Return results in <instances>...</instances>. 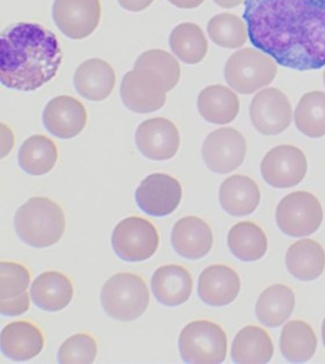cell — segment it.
Here are the masks:
<instances>
[{
	"mask_svg": "<svg viewBox=\"0 0 325 364\" xmlns=\"http://www.w3.org/2000/svg\"><path fill=\"white\" fill-rule=\"evenodd\" d=\"M295 308L293 290L284 284H275L258 297L256 314L258 321L267 327H279L287 321Z\"/></svg>",
	"mask_w": 325,
	"mask_h": 364,
	"instance_id": "27",
	"label": "cell"
},
{
	"mask_svg": "<svg viewBox=\"0 0 325 364\" xmlns=\"http://www.w3.org/2000/svg\"><path fill=\"white\" fill-rule=\"evenodd\" d=\"M1 352L13 361L25 362L36 358L45 347V336L34 323L14 321L1 331Z\"/></svg>",
	"mask_w": 325,
	"mask_h": 364,
	"instance_id": "19",
	"label": "cell"
},
{
	"mask_svg": "<svg viewBox=\"0 0 325 364\" xmlns=\"http://www.w3.org/2000/svg\"><path fill=\"white\" fill-rule=\"evenodd\" d=\"M98 354V346L93 336L78 333L65 340L58 350V361L63 364L93 363Z\"/></svg>",
	"mask_w": 325,
	"mask_h": 364,
	"instance_id": "35",
	"label": "cell"
},
{
	"mask_svg": "<svg viewBox=\"0 0 325 364\" xmlns=\"http://www.w3.org/2000/svg\"><path fill=\"white\" fill-rule=\"evenodd\" d=\"M251 43L287 69L325 66V0H247Z\"/></svg>",
	"mask_w": 325,
	"mask_h": 364,
	"instance_id": "1",
	"label": "cell"
},
{
	"mask_svg": "<svg viewBox=\"0 0 325 364\" xmlns=\"http://www.w3.org/2000/svg\"><path fill=\"white\" fill-rule=\"evenodd\" d=\"M14 228L26 245L49 247L63 237L65 216L56 202L38 196L31 198L16 210Z\"/></svg>",
	"mask_w": 325,
	"mask_h": 364,
	"instance_id": "3",
	"label": "cell"
},
{
	"mask_svg": "<svg viewBox=\"0 0 325 364\" xmlns=\"http://www.w3.org/2000/svg\"><path fill=\"white\" fill-rule=\"evenodd\" d=\"M63 53L54 33L20 22L0 38V82L20 92L36 91L56 75Z\"/></svg>",
	"mask_w": 325,
	"mask_h": 364,
	"instance_id": "2",
	"label": "cell"
},
{
	"mask_svg": "<svg viewBox=\"0 0 325 364\" xmlns=\"http://www.w3.org/2000/svg\"><path fill=\"white\" fill-rule=\"evenodd\" d=\"M295 126L303 135L319 139L325 135V93L308 92L302 95L294 113Z\"/></svg>",
	"mask_w": 325,
	"mask_h": 364,
	"instance_id": "32",
	"label": "cell"
},
{
	"mask_svg": "<svg viewBox=\"0 0 325 364\" xmlns=\"http://www.w3.org/2000/svg\"><path fill=\"white\" fill-rule=\"evenodd\" d=\"M281 354L287 361L304 363L314 358L317 349V336L309 323L289 321L280 336Z\"/></svg>",
	"mask_w": 325,
	"mask_h": 364,
	"instance_id": "29",
	"label": "cell"
},
{
	"mask_svg": "<svg viewBox=\"0 0 325 364\" xmlns=\"http://www.w3.org/2000/svg\"><path fill=\"white\" fill-rule=\"evenodd\" d=\"M240 97L227 86H208L198 97L200 115L213 124L233 122L240 114Z\"/></svg>",
	"mask_w": 325,
	"mask_h": 364,
	"instance_id": "24",
	"label": "cell"
},
{
	"mask_svg": "<svg viewBox=\"0 0 325 364\" xmlns=\"http://www.w3.org/2000/svg\"><path fill=\"white\" fill-rule=\"evenodd\" d=\"M169 88L156 73L135 68L124 75L121 82V100L134 113L148 114L164 107Z\"/></svg>",
	"mask_w": 325,
	"mask_h": 364,
	"instance_id": "9",
	"label": "cell"
},
{
	"mask_svg": "<svg viewBox=\"0 0 325 364\" xmlns=\"http://www.w3.org/2000/svg\"><path fill=\"white\" fill-rule=\"evenodd\" d=\"M277 73V62L257 48L237 50L228 58L225 66L228 86L240 95H252L269 86Z\"/></svg>",
	"mask_w": 325,
	"mask_h": 364,
	"instance_id": "5",
	"label": "cell"
},
{
	"mask_svg": "<svg viewBox=\"0 0 325 364\" xmlns=\"http://www.w3.org/2000/svg\"><path fill=\"white\" fill-rule=\"evenodd\" d=\"M151 289L158 303L176 308L190 299L193 279L183 266L166 264L156 270L151 279Z\"/></svg>",
	"mask_w": 325,
	"mask_h": 364,
	"instance_id": "21",
	"label": "cell"
},
{
	"mask_svg": "<svg viewBox=\"0 0 325 364\" xmlns=\"http://www.w3.org/2000/svg\"><path fill=\"white\" fill-rule=\"evenodd\" d=\"M171 242L174 251L188 260H198L208 255L213 247L212 229L199 217L187 216L174 224Z\"/></svg>",
	"mask_w": 325,
	"mask_h": 364,
	"instance_id": "18",
	"label": "cell"
},
{
	"mask_svg": "<svg viewBox=\"0 0 325 364\" xmlns=\"http://www.w3.org/2000/svg\"><path fill=\"white\" fill-rule=\"evenodd\" d=\"M286 266L295 279L314 281L324 272V250L319 242L311 239L299 240L288 248Z\"/></svg>",
	"mask_w": 325,
	"mask_h": 364,
	"instance_id": "25",
	"label": "cell"
},
{
	"mask_svg": "<svg viewBox=\"0 0 325 364\" xmlns=\"http://www.w3.org/2000/svg\"><path fill=\"white\" fill-rule=\"evenodd\" d=\"M112 246L121 260L142 262L155 255L159 246V235L150 220L128 217L114 228Z\"/></svg>",
	"mask_w": 325,
	"mask_h": 364,
	"instance_id": "7",
	"label": "cell"
},
{
	"mask_svg": "<svg viewBox=\"0 0 325 364\" xmlns=\"http://www.w3.org/2000/svg\"><path fill=\"white\" fill-rule=\"evenodd\" d=\"M213 1L222 9H235L245 3L247 0H213Z\"/></svg>",
	"mask_w": 325,
	"mask_h": 364,
	"instance_id": "40",
	"label": "cell"
},
{
	"mask_svg": "<svg viewBox=\"0 0 325 364\" xmlns=\"http://www.w3.org/2000/svg\"><path fill=\"white\" fill-rule=\"evenodd\" d=\"M228 247L238 260L253 262L266 255L267 237L256 223L240 222L228 233Z\"/></svg>",
	"mask_w": 325,
	"mask_h": 364,
	"instance_id": "30",
	"label": "cell"
},
{
	"mask_svg": "<svg viewBox=\"0 0 325 364\" xmlns=\"http://www.w3.org/2000/svg\"><path fill=\"white\" fill-rule=\"evenodd\" d=\"M117 77L111 64L100 58L82 62L73 75V85L84 99L102 101L113 92Z\"/></svg>",
	"mask_w": 325,
	"mask_h": 364,
	"instance_id": "20",
	"label": "cell"
},
{
	"mask_svg": "<svg viewBox=\"0 0 325 364\" xmlns=\"http://www.w3.org/2000/svg\"><path fill=\"white\" fill-rule=\"evenodd\" d=\"M250 119L257 132L262 135H280L291 126L293 119L289 99L278 88L262 90L251 101Z\"/></svg>",
	"mask_w": 325,
	"mask_h": 364,
	"instance_id": "11",
	"label": "cell"
},
{
	"mask_svg": "<svg viewBox=\"0 0 325 364\" xmlns=\"http://www.w3.org/2000/svg\"><path fill=\"white\" fill-rule=\"evenodd\" d=\"M275 220L279 229L287 236H309L322 224V204L311 193L293 192L278 204Z\"/></svg>",
	"mask_w": 325,
	"mask_h": 364,
	"instance_id": "8",
	"label": "cell"
},
{
	"mask_svg": "<svg viewBox=\"0 0 325 364\" xmlns=\"http://www.w3.org/2000/svg\"><path fill=\"white\" fill-rule=\"evenodd\" d=\"M207 33L216 46L225 49L242 48L249 38L247 23L233 13L213 16L207 25Z\"/></svg>",
	"mask_w": 325,
	"mask_h": 364,
	"instance_id": "33",
	"label": "cell"
},
{
	"mask_svg": "<svg viewBox=\"0 0 325 364\" xmlns=\"http://www.w3.org/2000/svg\"><path fill=\"white\" fill-rule=\"evenodd\" d=\"M31 273L23 264L11 261L0 264V299H18L28 289Z\"/></svg>",
	"mask_w": 325,
	"mask_h": 364,
	"instance_id": "36",
	"label": "cell"
},
{
	"mask_svg": "<svg viewBox=\"0 0 325 364\" xmlns=\"http://www.w3.org/2000/svg\"><path fill=\"white\" fill-rule=\"evenodd\" d=\"M51 14L62 34L71 40H82L98 28L100 0H54Z\"/></svg>",
	"mask_w": 325,
	"mask_h": 364,
	"instance_id": "13",
	"label": "cell"
},
{
	"mask_svg": "<svg viewBox=\"0 0 325 364\" xmlns=\"http://www.w3.org/2000/svg\"><path fill=\"white\" fill-rule=\"evenodd\" d=\"M247 157V141L234 128L211 132L202 145V158L209 171L218 174L234 172Z\"/></svg>",
	"mask_w": 325,
	"mask_h": 364,
	"instance_id": "10",
	"label": "cell"
},
{
	"mask_svg": "<svg viewBox=\"0 0 325 364\" xmlns=\"http://www.w3.org/2000/svg\"><path fill=\"white\" fill-rule=\"evenodd\" d=\"M275 346L271 336L258 326H247L237 333L231 346V358L236 363H269Z\"/></svg>",
	"mask_w": 325,
	"mask_h": 364,
	"instance_id": "26",
	"label": "cell"
},
{
	"mask_svg": "<svg viewBox=\"0 0 325 364\" xmlns=\"http://www.w3.org/2000/svg\"><path fill=\"white\" fill-rule=\"evenodd\" d=\"M180 356L193 364L222 363L227 358L228 338L218 323L196 321L183 327L179 336Z\"/></svg>",
	"mask_w": 325,
	"mask_h": 364,
	"instance_id": "6",
	"label": "cell"
},
{
	"mask_svg": "<svg viewBox=\"0 0 325 364\" xmlns=\"http://www.w3.org/2000/svg\"><path fill=\"white\" fill-rule=\"evenodd\" d=\"M31 297L38 309L58 312L73 301V282L60 272H46L34 279L31 287Z\"/></svg>",
	"mask_w": 325,
	"mask_h": 364,
	"instance_id": "22",
	"label": "cell"
},
{
	"mask_svg": "<svg viewBox=\"0 0 325 364\" xmlns=\"http://www.w3.org/2000/svg\"><path fill=\"white\" fill-rule=\"evenodd\" d=\"M42 121L51 135L60 139H70L84 130L87 113L84 105L76 97L60 95L46 105Z\"/></svg>",
	"mask_w": 325,
	"mask_h": 364,
	"instance_id": "16",
	"label": "cell"
},
{
	"mask_svg": "<svg viewBox=\"0 0 325 364\" xmlns=\"http://www.w3.org/2000/svg\"><path fill=\"white\" fill-rule=\"evenodd\" d=\"M174 6L183 10H192L199 7L205 0H169Z\"/></svg>",
	"mask_w": 325,
	"mask_h": 364,
	"instance_id": "39",
	"label": "cell"
},
{
	"mask_svg": "<svg viewBox=\"0 0 325 364\" xmlns=\"http://www.w3.org/2000/svg\"><path fill=\"white\" fill-rule=\"evenodd\" d=\"M240 291L238 274L225 264H213L200 274L198 294L209 306H227L235 301Z\"/></svg>",
	"mask_w": 325,
	"mask_h": 364,
	"instance_id": "17",
	"label": "cell"
},
{
	"mask_svg": "<svg viewBox=\"0 0 325 364\" xmlns=\"http://www.w3.org/2000/svg\"><path fill=\"white\" fill-rule=\"evenodd\" d=\"M57 161L58 149L55 141L45 135L31 136L23 141L18 154L20 168L34 176L50 172Z\"/></svg>",
	"mask_w": 325,
	"mask_h": 364,
	"instance_id": "28",
	"label": "cell"
},
{
	"mask_svg": "<svg viewBox=\"0 0 325 364\" xmlns=\"http://www.w3.org/2000/svg\"><path fill=\"white\" fill-rule=\"evenodd\" d=\"M183 198V188L174 176L154 173L146 176L136 189L137 207L149 216L164 217L172 214Z\"/></svg>",
	"mask_w": 325,
	"mask_h": 364,
	"instance_id": "14",
	"label": "cell"
},
{
	"mask_svg": "<svg viewBox=\"0 0 325 364\" xmlns=\"http://www.w3.org/2000/svg\"><path fill=\"white\" fill-rule=\"evenodd\" d=\"M308 171L306 154L294 145L270 150L260 164L262 178L275 188H291L303 181Z\"/></svg>",
	"mask_w": 325,
	"mask_h": 364,
	"instance_id": "12",
	"label": "cell"
},
{
	"mask_svg": "<svg viewBox=\"0 0 325 364\" xmlns=\"http://www.w3.org/2000/svg\"><path fill=\"white\" fill-rule=\"evenodd\" d=\"M260 189L256 182L245 176H233L222 182L220 204L231 216H247L256 211L260 203Z\"/></svg>",
	"mask_w": 325,
	"mask_h": 364,
	"instance_id": "23",
	"label": "cell"
},
{
	"mask_svg": "<svg viewBox=\"0 0 325 364\" xmlns=\"http://www.w3.org/2000/svg\"><path fill=\"white\" fill-rule=\"evenodd\" d=\"M31 299L28 292H25L18 299H9V301H0V312L7 317H16L21 316L29 310Z\"/></svg>",
	"mask_w": 325,
	"mask_h": 364,
	"instance_id": "37",
	"label": "cell"
},
{
	"mask_svg": "<svg viewBox=\"0 0 325 364\" xmlns=\"http://www.w3.org/2000/svg\"><path fill=\"white\" fill-rule=\"evenodd\" d=\"M135 68H143L161 77L168 86L169 91H172L179 82L180 71L179 62L176 57L172 56L168 51L161 49H151L139 55L136 60Z\"/></svg>",
	"mask_w": 325,
	"mask_h": 364,
	"instance_id": "34",
	"label": "cell"
},
{
	"mask_svg": "<svg viewBox=\"0 0 325 364\" xmlns=\"http://www.w3.org/2000/svg\"><path fill=\"white\" fill-rule=\"evenodd\" d=\"M117 3L120 4L124 10L129 12H142L151 6L154 0H117Z\"/></svg>",
	"mask_w": 325,
	"mask_h": 364,
	"instance_id": "38",
	"label": "cell"
},
{
	"mask_svg": "<svg viewBox=\"0 0 325 364\" xmlns=\"http://www.w3.org/2000/svg\"><path fill=\"white\" fill-rule=\"evenodd\" d=\"M174 56L186 64H198L208 53V40L200 26L183 22L176 26L169 38Z\"/></svg>",
	"mask_w": 325,
	"mask_h": 364,
	"instance_id": "31",
	"label": "cell"
},
{
	"mask_svg": "<svg viewBox=\"0 0 325 364\" xmlns=\"http://www.w3.org/2000/svg\"><path fill=\"white\" fill-rule=\"evenodd\" d=\"M100 301L105 314L114 321H134L148 309L150 294L142 277L119 273L105 283Z\"/></svg>",
	"mask_w": 325,
	"mask_h": 364,
	"instance_id": "4",
	"label": "cell"
},
{
	"mask_svg": "<svg viewBox=\"0 0 325 364\" xmlns=\"http://www.w3.org/2000/svg\"><path fill=\"white\" fill-rule=\"evenodd\" d=\"M323 80H324V85H325V69H324V73H323Z\"/></svg>",
	"mask_w": 325,
	"mask_h": 364,
	"instance_id": "42",
	"label": "cell"
},
{
	"mask_svg": "<svg viewBox=\"0 0 325 364\" xmlns=\"http://www.w3.org/2000/svg\"><path fill=\"white\" fill-rule=\"evenodd\" d=\"M322 339H323V345H324V347H325V318H324V321H323V325H322Z\"/></svg>",
	"mask_w": 325,
	"mask_h": 364,
	"instance_id": "41",
	"label": "cell"
},
{
	"mask_svg": "<svg viewBox=\"0 0 325 364\" xmlns=\"http://www.w3.org/2000/svg\"><path fill=\"white\" fill-rule=\"evenodd\" d=\"M135 141L139 152L150 161H169L179 150L180 135L172 121L154 117L139 124Z\"/></svg>",
	"mask_w": 325,
	"mask_h": 364,
	"instance_id": "15",
	"label": "cell"
}]
</instances>
